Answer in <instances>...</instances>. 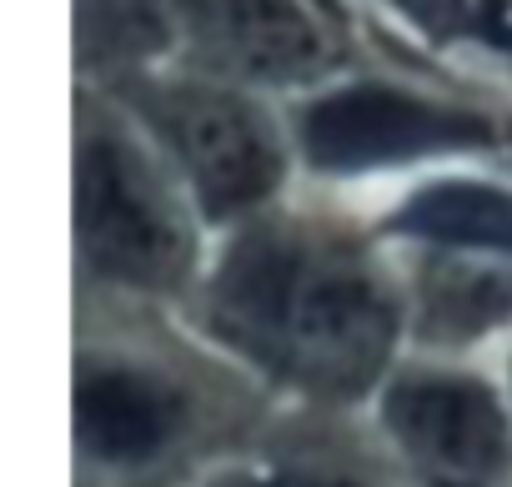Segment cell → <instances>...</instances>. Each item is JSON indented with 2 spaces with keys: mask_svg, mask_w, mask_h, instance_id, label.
Segmentation results:
<instances>
[{
  "mask_svg": "<svg viewBox=\"0 0 512 487\" xmlns=\"http://www.w3.org/2000/svg\"><path fill=\"white\" fill-rule=\"evenodd\" d=\"M211 322L246 357L327 397L372 387L397 337L392 292L367 257L297 226L231 241L211 282Z\"/></svg>",
  "mask_w": 512,
  "mask_h": 487,
  "instance_id": "cell-1",
  "label": "cell"
},
{
  "mask_svg": "<svg viewBox=\"0 0 512 487\" xmlns=\"http://www.w3.org/2000/svg\"><path fill=\"white\" fill-rule=\"evenodd\" d=\"M76 241L101 277L126 287H171L191 257L166 186L111 131H91L76 151Z\"/></svg>",
  "mask_w": 512,
  "mask_h": 487,
  "instance_id": "cell-2",
  "label": "cell"
},
{
  "mask_svg": "<svg viewBox=\"0 0 512 487\" xmlns=\"http://www.w3.org/2000/svg\"><path fill=\"white\" fill-rule=\"evenodd\" d=\"M487 126L467 111L432 106L387 86H342L327 91L302 116V146L322 171H382L442 151L482 146Z\"/></svg>",
  "mask_w": 512,
  "mask_h": 487,
  "instance_id": "cell-3",
  "label": "cell"
},
{
  "mask_svg": "<svg viewBox=\"0 0 512 487\" xmlns=\"http://www.w3.org/2000/svg\"><path fill=\"white\" fill-rule=\"evenodd\" d=\"M161 131L206 216H236L267 201L282 181V146L272 126L241 96L226 91H171L161 96Z\"/></svg>",
  "mask_w": 512,
  "mask_h": 487,
  "instance_id": "cell-4",
  "label": "cell"
},
{
  "mask_svg": "<svg viewBox=\"0 0 512 487\" xmlns=\"http://www.w3.org/2000/svg\"><path fill=\"white\" fill-rule=\"evenodd\" d=\"M387 427L427 487H497L512 437L497 397L472 377H407L387 397Z\"/></svg>",
  "mask_w": 512,
  "mask_h": 487,
  "instance_id": "cell-5",
  "label": "cell"
},
{
  "mask_svg": "<svg viewBox=\"0 0 512 487\" xmlns=\"http://www.w3.org/2000/svg\"><path fill=\"white\" fill-rule=\"evenodd\" d=\"M176 402L151 377L126 367H96L76 382V437L106 462H141L166 447Z\"/></svg>",
  "mask_w": 512,
  "mask_h": 487,
  "instance_id": "cell-6",
  "label": "cell"
},
{
  "mask_svg": "<svg viewBox=\"0 0 512 487\" xmlns=\"http://www.w3.org/2000/svg\"><path fill=\"white\" fill-rule=\"evenodd\" d=\"M397 231L462 252H512V191L492 181H432L407 196Z\"/></svg>",
  "mask_w": 512,
  "mask_h": 487,
  "instance_id": "cell-7",
  "label": "cell"
},
{
  "mask_svg": "<svg viewBox=\"0 0 512 487\" xmlns=\"http://www.w3.org/2000/svg\"><path fill=\"white\" fill-rule=\"evenodd\" d=\"M81 21L91 46L116 56H146L166 46V11L161 0H81Z\"/></svg>",
  "mask_w": 512,
  "mask_h": 487,
  "instance_id": "cell-8",
  "label": "cell"
},
{
  "mask_svg": "<svg viewBox=\"0 0 512 487\" xmlns=\"http://www.w3.org/2000/svg\"><path fill=\"white\" fill-rule=\"evenodd\" d=\"M272 487H362V482L337 477V472H287V477H277Z\"/></svg>",
  "mask_w": 512,
  "mask_h": 487,
  "instance_id": "cell-9",
  "label": "cell"
}]
</instances>
